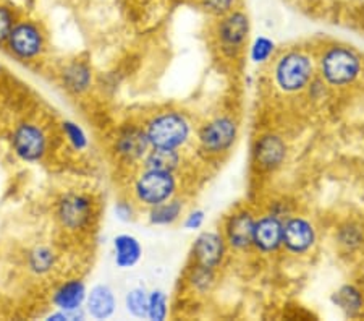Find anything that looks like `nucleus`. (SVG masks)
Instances as JSON below:
<instances>
[{
	"label": "nucleus",
	"mask_w": 364,
	"mask_h": 321,
	"mask_svg": "<svg viewBox=\"0 0 364 321\" xmlns=\"http://www.w3.org/2000/svg\"><path fill=\"white\" fill-rule=\"evenodd\" d=\"M151 148L183 149L193 135L191 120L178 109H164L143 124Z\"/></svg>",
	"instance_id": "nucleus-1"
},
{
	"label": "nucleus",
	"mask_w": 364,
	"mask_h": 321,
	"mask_svg": "<svg viewBox=\"0 0 364 321\" xmlns=\"http://www.w3.org/2000/svg\"><path fill=\"white\" fill-rule=\"evenodd\" d=\"M97 218L96 198L85 190L62 191L54 203V219L67 233H83L94 226Z\"/></svg>",
	"instance_id": "nucleus-2"
},
{
	"label": "nucleus",
	"mask_w": 364,
	"mask_h": 321,
	"mask_svg": "<svg viewBox=\"0 0 364 321\" xmlns=\"http://www.w3.org/2000/svg\"><path fill=\"white\" fill-rule=\"evenodd\" d=\"M274 83L284 95H296L308 90L316 80V63L308 52L291 49L280 54L272 68Z\"/></svg>",
	"instance_id": "nucleus-3"
},
{
	"label": "nucleus",
	"mask_w": 364,
	"mask_h": 321,
	"mask_svg": "<svg viewBox=\"0 0 364 321\" xmlns=\"http://www.w3.org/2000/svg\"><path fill=\"white\" fill-rule=\"evenodd\" d=\"M4 49L21 63L41 60L47 52V34L43 23L33 19L16 20Z\"/></svg>",
	"instance_id": "nucleus-4"
},
{
	"label": "nucleus",
	"mask_w": 364,
	"mask_h": 321,
	"mask_svg": "<svg viewBox=\"0 0 364 321\" xmlns=\"http://www.w3.org/2000/svg\"><path fill=\"white\" fill-rule=\"evenodd\" d=\"M11 153L23 164H39L50 151V137L36 120H20L10 132Z\"/></svg>",
	"instance_id": "nucleus-5"
},
{
	"label": "nucleus",
	"mask_w": 364,
	"mask_h": 321,
	"mask_svg": "<svg viewBox=\"0 0 364 321\" xmlns=\"http://www.w3.org/2000/svg\"><path fill=\"white\" fill-rule=\"evenodd\" d=\"M319 78L327 86L343 88L360 77L361 58L353 49L343 46H331L322 52L318 62Z\"/></svg>",
	"instance_id": "nucleus-6"
},
{
	"label": "nucleus",
	"mask_w": 364,
	"mask_h": 321,
	"mask_svg": "<svg viewBox=\"0 0 364 321\" xmlns=\"http://www.w3.org/2000/svg\"><path fill=\"white\" fill-rule=\"evenodd\" d=\"M178 179L173 172L141 169L132 184V196L136 204L149 209L177 196Z\"/></svg>",
	"instance_id": "nucleus-7"
},
{
	"label": "nucleus",
	"mask_w": 364,
	"mask_h": 321,
	"mask_svg": "<svg viewBox=\"0 0 364 321\" xmlns=\"http://www.w3.org/2000/svg\"><path fill=\"white\" fill-rule=\"evenodd\" d=\"M251 34V21L246 11L233 9L219 16L215 23V39L219 51L228 58H235L245 49Z\"/></svg>",
	"instance_id": "nucleus-8"
},
{
	"label": "nucleus",
	"mask_w": 364,
	"mask_h": 321,
	"mask_svg": "<svg viewBox=\"0 0 364 321\" xmlns=\"http://www.w3.org/2000/svg\"><path fill=\"white\" fill-rule=\"evenodd\" d=\"M238 138V122L230 115H217L198 128L196 140L201 151L220 156L233 148Z\"/></svg>",
	"instance_id": "nucleus-9"
},
{
	"label": "nucleus",
	"mask_w": 364,
	"mask_h": 321,
	"mask_svg": "<svg viewBox=\"0 0 364 321\" xmlns=\"http://www.w3.org/2000/svg\"><path fill=\"white\" fill-rule=\"evenodd\" d=\"M112 149L117 159L123 164H141L144 156L151 149L149 140L146 137L144 127L138 124H123L115 133Z\"/></svg>",
	"instance_id": "nucleus-10"
},
{
	"label": "nucleus",
	"mask_w": 364,
	"mask_h": 321,
	"mask_svg": "<svg viewBox=\"0 0 364 321\" xmlns=\"http://www.w3.org/2000/svg\"><path fill=\"white\" fill-rule=\"evenodd\" d=\"M228 245L224 233L219 231L199 232L191 247V256L195 265L217 270L222 266L227 256Z\"/></svg>",
	"instance_id": "nucleus-11"
},
{
	"label": "nucleus",
	"mask_w": 364,
	"mask_h": 321,
	"mask_svg": "<svg viewBox=\"0 0 364 321\" xmlns=\"http://www.w3.org/2000/svg\"><path fill=\"white\" fill-rule=\"evenodd\" d=\"M256 216L250 208H240L225 219L224 233L228 248L235 252H246L252 248Z\"/></svg>",
	"instance_id": "nucleus-12"
},
{
	"label": "nucleus",
	"mask_w": 364,
	"mask_h": 321,
	"mask_svg": "<svg viewBox=\"0 0 364 321\" xmlns=\"http://www.w3.org/2000/svg\"><path fill=\"white\" fill-rule=\"evenodd\" d=\"M58 83L73 98H83L94 86L92 65L85 58H70L58 70Z\"/></svg>",
	"instance_id": "nucleus-13"
},
{
	"label": "nucleus",
	"mask_w": 364,
	"mask_h": 321,
	"mask_svg": "<svg viewBox=\"0 0 364 321\" xmlns=\"http://www.w3.org/2000/svg\"><path fill=\"white\" fill-rule=\"evenodd\" d=\"M318 242V231L303 216H290L284 221V247L291 255H306Z\"/></svg>",
	"instance_id": "nucleus-14"
},
{
	"label": "nucleus",
	"mask_w": 364,
	"mask_h": 321,
	"mask_svg": "<svg viewBox=\"0 0 364 321\" xmlns=\"http://www.w3.org/2000/svg\"><path fill=\"white\" fill-rule=\"evenodd\" d=\"M284 216L269 211L256 218L252 248L262 255H272L284 247Z\"/></svg>",
	"instance_id": "nucleus-15"
},
{
	"label": "nucleus",
	"mask_w": 364,
	"mask_h": 321,
	"mask_svg": "<svg viewBox=\"0 0 364 321\" xmlns=\"http://www.w3.org/2000/svg\"><path fill=\"white\" fill-rule=\"evenodd\" d=\"M252 157L257 169L264 172H274L282 167L287 159V143L277 133H264L256 140Z\"/></svg>",
	"instance_id": "nucleus-16"
},
{
	"label": "nucleus",
	"mask_w": 364,
	"mask_h": 321,
	"mask_svg": "<svg viewBox=\"0 0 364 321\" xmlns=\"http://www.w3.org/2000/svg\"><path fill=\"white\" fill-rule=\"evenodd\" d=\"M87 297V285L81 278H67L52 290L50 303L57 310L78 312L83 310Z\"/></svg>",
	"instance_id": "nucleus-17"
},
{
	"label": "nucleus",
	"mask_w": 364,
	"mask_h": 321,
	"mask_svg": "<svg viewBox=\"0 0 364 321\" xmlns=\"http://www.w3.org/2000/svg\"><path fill=\"white\" fill-rule=\"evenodd\" d=\"M117 307H119V299L109 284H96L87 289L85 312L91 320H110L115 315Z\"/></svg>",
	"instance_id": "nucleus-18"
},
{
	"label": "nucleus",
	"mask_w": 364,
	"mask_h": 321,
	"mask_svg": "<svg viewBox=\"0 0 364 321\" xmlns=\"http://www.w3.org/2000/svg\"><path fill=\"white\" fill-rule=\"evenodd\" d=\"M144 248L133 233H117L112 238L114 265L122 271L133 270L143 260Z\"/></svg>",
	"instance_id": "nucleus-19"
},
{
	"label": "nucleus",
	"mask_w": 364,
	"mask_h": 321,
	"mask_svg": "<svg viewBox=\"0 0 364 321\" xmlns=\"http://www.w3.org/2000/svg\"><path fill=\"white\" fill-rule=\"evenodd\" d=\"M26 271L34 278H46L54 273L58 266V253L47 243H38L25 255Z\"/></svg>",
	"instance_id": "nucleus-20"
},
{
	"label": "nucleus",
	"mask_w": 364,
	"mask_h": 321,
	"mask_svg": "<svg viewBox=\"0 0 364 321\" xmlns=\"http://www.w3.org/2000/svg\"><path fill=\"white\" fill-rule=\"evenodd\" d=\"M183 213L185 201L178 196H173L148 209V223L154 227H170L178 223Z\"/></svg>",
	"instance_id": "nucleus-21"
},
{
	"label": "nucleus",
	"mask_w": 364,
	"mask_h": 321,
	"mask_svg": "<svg viewBox=\"0 0 364 321\" xmlns=\"http://www.w3.org/2000/svg\"><path fill=\"white\" fill-rule=\"evenodd\" d=\"M183 162L181 153L177 149H164V148H151L144 159L141 161L143 169H152V171L173 172L177 174Z\"/></svg>",
	"instance_id": "nucleus-22"
},
{
	"label": "nucleus",
	"mask_w": 364,
	"mask_h": 321,
	"mask_svg": "<svg viewBox=\"0 0 364 321\" xmlns=\"http://www.w3.org/2000/svg\"><path fill=\"white\" fill-rule=\"evenodd\" d=\"M332 303L338 310H342L345 317L353 318L363 310L364 300L361 290L353 284H345L332 294Z\"/></svg>",
	"instance_id": "nucleus-23"
},
{
	"label": "nucleus",
	"mask_w": 364,
	"mask_h": 321,
	"mask_svg": "<svg viewBox=\"0 0 364 321\" xmlns=\"http://www.w3.org/2000/svg\"><path fill=\"white\" fill-rule=\"evenodd\" d=\"M60 132L62 137L68 143L70 148H72L75 153H85V151L90 149L91 140L85 127L80 124V122L65 119L60 122Z\"/></svg>",
	"instance_id": "nucleus-24"
},
{
	"label": "nucleus",
	"mask_w": 364,
	"mask_h": 321,
	"mask_svg": "<svg viewBox=\"0 0 364 321\" xmlns=\"http://www.w3.org/2000/svg\"><path fill=\"white\" fill-rule=\"evenodd\" d=\"M125 310L132 318L148 320V303H149V290L144 285L130 289L125 294Z\"/></svg>",
	"instance_id": "nucleus-25"
},
{
	"label": "nucleus",
	"mask_w": 364,
	"mask_h": 321,
	"mask_svg": "<svg viewBox=\"0 0 364 321\" xmlns=\"http://www.w3.org/2000/svg\"><path fill=\"white\" fill-rule=\"evenodd\" d=\"M275 51H277L275 41L269 36H264V34H259V36L251 41L248 56L251 63H255V65H266V63L272 60Z\"/></svg>",
	"instance_id": "nucleus-26"
},
{
	"label": "nucleus",
	"mask_w": 364,
	"mask_h": 321,
	"mask_svg": "<svg viewBox=\"0 0 364 321\" xmlns=\"http://www.w3.org/2000/svg\"><path fill=\"white\" fill-rule=\"evenodd\" d=\"M170 315L168 295L162 289L149 290L148 303V320L149 321H166Z\"/></svg>",
	"instance_id": "nucleus-27"
},
{
	"label": "nucleus",
	"mask_w": 364,
	"mask_h": 321,
	"mask_svg": "<svg viewBox=\"0 0 364 321\" xmlns=\"http://www.w3.org/2000/svg\"><path fill=\"white\" fill-rule=\"evenodd\" d=\"M215 281V271L209 270V268H203L195 265L191 268L190 278H188V283H190L191 289L196 292V294H208V292L213 289Z\"/></svg>",
	"instance_id": "nucleus-28"
},
{
	"label": "nucleus",
	"mask_w": 364,
	"mask_h": 321,
	"mask_svg": "<svg viewBox=\"0 0 364 321\" xmlns=\"http://www.w3.org/2000/svg\"><path fill=\"white\" fill-rule=\"evenodd\" d=\"M16 20H18L16 10L9 4L0 2V49L5 48V43H7L9 34Z\"/></svg>",
	"instance_id": "nucleus-29"
},
{
	"label": "nucleus",
	"mask_w": 364,
	"mask_h": 321,
	"mask_svg": "<svg viewBox=\"0 0 364 321\" xmlns=\"http://www.w3.org/2000/svg\"><path fill=\"white\" fill-rule=\"evenodd\" d=\"M114 216L117 221H120V223H132V221L136 218V201L133 200V198H127V196H122V198H117L115 203H114Z\"/></svg>",
	"instance_id": "nucleus-30"
},
{
	"label": "nucleus",
	"mask_w": 364,
	"mask_h": 321,
	"mask_svg": "<svg viewBox=\"0 0 364 321\" xmlns=\"http://www.w3.org/2000/svg\"><path fill=\"white\" fill-rule=\"evenodd\" d=\"M337 241L346 250H353L356 247H360L361 242H363L361 229L355 224H346L338 231Z\"/></svg>",
	"instance_id": "nucleus-31"
},
{
	"label": "nucleus",
	"mask_w": 364,
	"mask_h": 321,
	"mask_svg": "<svg viewBox=\"0 0 364 321\" xmlns=\"http://www.w3.org/2000/svg\"><path fill=\"white\" fill-rule=\"evenodd\" d=\"M199 5H201L203 10L208 11L209 15H214L219 19V16L225 15L235 9L237 0H199Z\"/></svg>",
	"instance_id": "nucleus-32"
},
{
	"label": "nucleus",
	"mask_w": 364,
	"mask_h": 321,
	"mask_svg": "<svg viewBox=\"0 0 364 321\" xmlns=\"http://www.w3.org/2000/svg\"><path fill=\"white\" fill-rule=\"evenodd\" d=\"M205 223V211L204 209H193L188 213L183 219V229L188 232H198L203 229Z\"/></svg>",
	"instance_id": "nucleus-33"
},
{
	"label": "nucleus",
	"mask_w": 364,
	"mask_h": 321,
	"mask_svg": "<svg viewBox=\"0 0 364 321\" xmlns=\"http://www.w3.org/2000/svg\"><path fill=\"white\" fill-rule=\"evenodd\" d=\"M87 318V315L83 310L78 312H63V310H57L54 308V312H50L49 315H46V321H83Z\"/></svg>",
	"instance_id": "nucleus-34"
},
{
	"label": "nucleus",
	"mask_w": 364,
	"mask_h": 321,
	"mask_svg": "<svg viewBox=\"0 0 364 321\" xmlns=\"http://www.w3.org/2000/svg\"><path fill=\"white\" fill-rule=\"evenodd\" d=\"M2 75H4V65L2 62H0V78H2Z\"/></svg>",
	"instance_id": "nucleus-35"
}]
</instances>
